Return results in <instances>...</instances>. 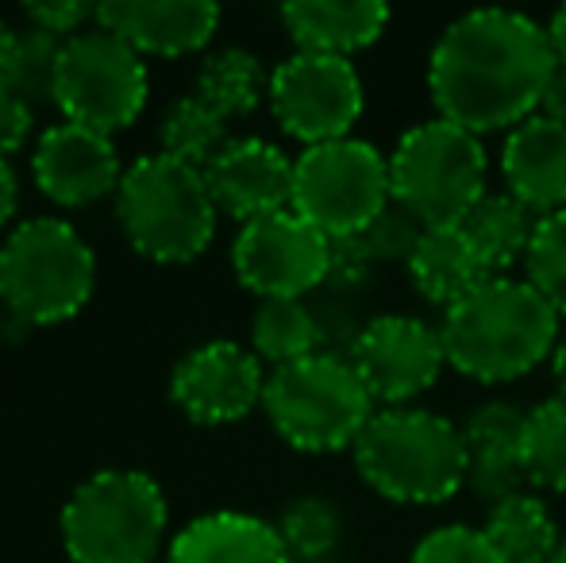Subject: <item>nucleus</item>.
<instances>
[{"label":"nucleus","mask_w":566,"mask_h":563,"mask_svg":"<svg viewBox=\"0 0 566 563\" xmlns=\"http://www.w3.org/2000/svg\"><path fill=\"white\" fill-rule=\"evenodd\" d=\"M547 28L509 8H478L443 28L428 59V93L440 113L470 136L513 132L539 113L555 74Z\"/></svg>","instance_id":"1"},{"label":"nucleus","mask_w":566,"mask_h":563,"mask_svg":"<svg viewBox=\"0 0 566 563\" xmlns=\"http://www.w3.org/2000/svg\"><path fill=\"white\" fill-rule=\"evenodd\" d=\"M448 367L482 386L516 383L539 363H552L559 344V313L528 279H490L451 305L440 321Z\"/></svg>","instance_id":"2"},{"label":"nucleus","mask_w":566,"mask_h":563,"mask_svg":"<svg viewBox=\"0 0 566 563\" xmlns=\"http://www.w3.org/2000/svg\"><path fill=\"white\" fill-rule=\"evenodd\" d=\"M350 456L366 487L397 505H443L467 490L462 428L424 406L378 409Z\"/></svg>","instance_id":"3"},{"label":"nucleus","mask_w":566,"mask_h":563,"mask_svg":"<svg viewBox=\"0 0 566 563\" xmlns=\"http://www.w3.org/2000/svg\"><path fill=\"white\" fill-rule=\"evenodd\" d=\"M116 212L127 240L155 263H193L217 236V201L205 170L170 155H147L124 170Z\"/></svg>","instance_id":"4"},{"label":"nucleus","mask_w":566,"mask_h":563,"mask_svg":"<svg viewBox=\"0 0 566 563\" xmlns=\"http://www.w3.org/2000/svg\"><path fill=\"white\" fill-rule=\"evenodd\" d=\"M97 285L90 243L54 217L23 220L0 248V305L28 329L77 316Z\"/></svg>","instance_id":"5"},{"label":"nucleus","mask_w":566,"mask_h":563,"mask_svg":"<svg viewBox=\"0 0 566 563\" xmlns=\"http://www.w3.org/2000/svg\"><path fill=\"white\" fill-rule=\"evenodd\" d=\"M262 409L290 448L313 456L355 448L363 428L378 414L358 371L347 355L336 352H316L301 363L270 371Z\"/></svg>","instance_id":"6"},{"label":"nucleus","mask_w":566,"mask_h":563,"mask_svg":"<svg viewBox=\"0 0 566 563\" xmlns=\"http://www.w3.org/2000/svg\"><path fill=\"white\" fill-rule=\"evenodd\" d=\"M490 158L478 136L451 121H420L389 150L394 205L420 228L462 225L490 189Z\"/></svg>","instance_id":"7"},{"label":"nucleus","mask_w":566,"mask_h":563,"mask_svg":"<svg viewBox=\"0 0 566 563\" xmlns=\"http://www.w3.org/2000/svg\"><path fill=\"white\" fill-rule=\"evenodd\" d=\"M166 498L143 471H97L62 510V544L74 563H155Z\"/></svg>","instance_id":"8"},{"label":"nucleus","mask_w":566,"mask_h":563,"mask_svg":"<svg viewBox=\"0 0 566 563\" xmlns=\"http://www.w3.org/2000/svg\"><path fill=\"white\" fill-rule=\"evenodd\" d=\"M394 205L389 155L366 139H336L305 147L293 158L290 209L321 228L332 243L350 240Z\"/></svg>","instance_id":"9"},{"label":"nucleus","mask_w":566,"mask_h":563,"mask_svg":"<svg viewBox=\"0 0 566 563\" xmlns=\"http://www.w3.org/2000/svg\"><path fill=\"white\" fill-rule=\"evenodd\" d=\"M54 105L62 121L113 136L135 124V116L147 105V62L113 31H77L62 46Z\"/></svg>","instance_id":"10"},{"label":"nucleus","mask_w":566,"mask_h":563,"mask_svg":"<svg viewBox=\"0 0 566 563\" xmlns=\"http://www.w3.org/2000/svg\"><path fill=\"white\" fill-rule=\"evenodd\" d=\"M270 113L285 136L301 139L305 147L350 139L366 108L363 77L350 59L328 54H290L270 74Z\"/></svg>","instance_id":"11"},{"label":"nucleus","mask_w":566,"mask_h":563,"mask_svg":"<svg viewBox=\"0 0 566 563\" xmlns=\"http://www.w3.org/2000/svg\"><path fill=\"white\" fill-rule=\"evenodd\" d=\"M235 279L262 301H305L332 271V240L293 209L239 228L231 243Z\"/></svg>","instance_id":"12"},{"label":"nucleus","mask_w":566,"mask_h":563,"mask_svg":"<svg viewBox=\"0 0 566 563\" xmlns=\"http://www.w3.org/2000/svg\"><path fill=\"white\" fill-rule=\"evenodd\" d=\"M347 359L370 390L374 406L381 409L412 406L448 371L440 329L409 313L370 316L358 340L350 344Z\"/></svg>","instance_id":"13"},{"label":"nucleus","mask_w":566,"mask_h":563,"mask_svg":"<svg viewBox=\"0 0 566 563\" xmlns=\"http://www.w3.org/2000/svg\"><path fill=\"white\" fill-rule=\"evenodd\" d=\"M262 359L243 344L212 340L186 355L174 367L170 398L193 425H231L243 421L266 394Z\"/></svg>","instance_id":"14"},{"label":"nucleus","mask_w":566,"mask_h":563,"mask_svg":"<svg viewBox=\"0 0 566 563\" xmlns=\"http://www.w3.org/2000/svg\"><path fill=\"white\" fill-rule=\"evenodd\" d=\"M31 170H35L39 189L62 209H82V205L101 201L124 181L113 136H101V132L70 121L43 132Z\"/></svg>","instance_id":"15"},{"label":"nucleus","mask_w":566,"mask_h":563,"mask_svg":"<svg viewBox=\"0 0 566 563\" xmlns=\"http://www.w3.org/2000/svg\"><path fill=\"white\" fill-rule=\"evenodd\" d=\"M209 194L220 212L251 225L293 201V158L266 139H231L205 170Z\"/></svg>","instance_id":"16"},{"label":"nucleus","mask_w":566,"mask_h":563,"mask_svg":"<svg viewBox=\"0 0 566 563\" xmlns=\"http://www.w3.org/2000/svg\"><path fill=\"white\" fill-rule=\"evenodd\" d=\"M524 425H528V414L513 402H482L459 425L462 444H467V490L490 510L528 490Z\"/></svg>","instance_id":"17"},{"label":"nucleus","mask_w":566,"mask_h":563,"mask_svg":"<svg viewBox=\"0 0 566 563\" xmlns=\"http://www.w3.org/2000/svg\"><path fill=\"white\" fill-rule=\"evenodd\" d=\"M97 28L124 39L135 54L181 59L209 46L220 8L209 0H108L97 8Z\"/></svg>","instance_id":"18"},{"label":"nucleus","mask_w":566,"mask_h":563,"mask_svg":"<svg viewBox=\"0 0 566 563\" xmlns=\"http://www.w3.org/2000/svg\"><path fill=\"white\" fill-rule=\"evenodd\" d=\"M501 181L536 220L566 209V124L532 116L501 147Z\"/></svg>","instance_id":"19"},{"label":"nucleus","mask_w":566,"mask_h":563,"mask_svg":"<svg viewBox=\"0 0 566 563\" xmlns=\"http://www.w3.org/2000/svg\"><path fill=\"white\" fill-rule=\"evenodd\" d=\"M282 23L297 51L350 59L386 35L389 8L378 0H293L282 8Z\"/></svg>","instance_id":"20"},{"label":"nucleus","mask_w":566,"mask_h":563,"mask_svg":"<svg viewBox=\"0 0 566 563\" xmlns=\"http://www.w3.org/2000/svg\"><path fill=\"white\" fill-rule=\"evenodd\" d=\"M166 563H293L270 521L251 513H205L170 544Z\"/></svg>","instance_id":"21"},{"label":"nucleus","mask_w":566,"mask_h":563,"mask_svg":"<svg viewBox=\"0 0 566 563\" xmlns=\"http://www.w3.org/2000/svg\"><path fill=\"white\" fill-rule=\"evenodd\" d=\"M409 282L428 305L443 309L448 313L451 305H459L462 298L478 290L482 282H490L493 274L485 271V263L478 259L470 236L462 232L459 225H443V228H424L412 248L409 263Z\"/></svg>","instance_id":"22"},{"label":"nucleus","mask_w":566,"mask_h":563,"mask_svg":"<svg viewBox=\"0 0 566 563\" xmlns=\"http://www.w3.org/2000/svg\"><path fill=\"white\" fill-rule=\"evenodd\" d=\"M539 220L524 209L516 197L509 194H485L474 209L462 217V232L470 236L478 259L485 263V271L493 279H505L516 263L528 259L532 236H536Z\"/></svg>","instance_id":"23"},{"label":"nucleus","mask_w":566,"mask_h":563,"mask_svg":"<svg viewBox=\"0 0 566 563\" xmlns=\"http://www.w3.org/2000/svg\"><path fill=\"white\" fill-rule=\"evenodd\" d=\"M482 533L490 536V544L497 549V556L505 563H552L563 544L552 510H547L544 498L532 494V490L493 505V510L485 513Z\"/></svg>","instance_id":"24"},{"label":"nucleus","mask_w":566,"mask_h":563,"mask_svg":"<svg viewBox=\"0 0 566 563\" xmlns=\"http://www.w3.org/2000/svg\"><path fill=\"white\" fill-rule=\"evenodd\" d=\"M193 97L205 101L217 116L224 121H243L270 97V77L259 54L243 51V46H224L212 51L197 70Z\"/></svg>","instance_id":"25"},{"label":"nucleus","mask_w":566,"mask_h":563,"mask_svg":"<svg viewBox=\"0 0 566 563\" xmlns=\"http://www.w3.org/2000/svg\"><path fill=\"white\" fill-rule=\"evenodd\" d=\"M251 352L262 363H274V371L324 352V329L316 309L305 301H262L251 321Z\"/></svg>","instance_id":"26"},{"label":"nucleus","mask_w":566,"mask_h":563,"mask_svg":"<svg viewBox=\"0 0 566 563\" xmlns=\"http://www.w3.org/2000/svg\"><path fill=\"white\" fill-rule=\"evenodd\" d=\"M277 536L293 563H328L343 544V513L321 494H301L277 518Z\"/></svg>","instance_id":"27"},{"label":"nucleus","mask_w":566,"mask_h":563,"mask_svg":"<svg viewBox=\"0 0 566 563\" xmlns=\"http://www.w3.org/2000/svg\"><path fill=\"white\" fill-rule=\"evenodd\" d=\"M163 155L178 158V163L193 166V170H209V163L228 147V121L212 113L205 101L181 97L166 108L163 116Z\"/></svg>","instance_id":"28"},{"label":"nucleus","mask_w":566,"mask_h":563,"mask_svg":"<svg viewBox=\"0 0 566 563\" xmlns=\"http://www.w3.org/2000/svg\"><path fill=\"white\" fill-rule=\"evenodd\" d=\"M524 475H528V487L566 494V398H559V394L528 409Z\"/></svg>","instance_id":"29"},{"label":"nucleus","mask_w":566,"mask_h":563,"mask_svg":"<svg viewBox=\"0 0 566 563\" xmlns=\"http://www.w3.org/2000/svg\"><path fill=\"white\" fill-rule=\"evenodd\" d=\"M420 232H424V228H420L409 212H401L397 205H389V209L381 212L374 225H366L358 236H350V240H336V248L347 259H355L358 267H366V271L374 274V267L409 263Z\"/></svg>","instance_id":"30"},{"label":"nucleus","mask_w":566,"mask_h":563,"mask_svg":"<svg viewBox=\"0 0 566 563\" xmlns=\"http://www.w3.org/2000/svg\"><path fill=\"white\" fill-rule=\"evenodd\" d=\"M524 274H528L532 290L555 313L566 316V209L555 212V217H544L536 225L528 259H524Z\"/></svg>","instance_id":"31"},{"label":"nucleus","mask_w":566,"mask_h":563,"mask_svg":"<svg viewBox=\"0 0 566 563\" xmlns=\"http://www.w3.org/2000/svg\"><path fill=\"white\" fill-rule=\"evenodd\" d=\"M66 39L54 35V31L31 28L23 23L20 31V51H15V74H12V90L28 101L31 108L54 101V74H59V59Z\"/></svg>","instance_id":"32"},{"label":"nucleus","mask_w":566,"mask_h":563,"mask_svg":"<svg viewBox=\"0 0 566 563\" xmlns=\"http://www.w3.org/2000/svg\"><path fill=\"white\" fill-rule=\"evenodd\" d=\"M409 563H505L490 536L470 525H440L412 549Z\"/></svg>","instance_id":"33"},{"label":"nucleus","mask_w":566,"mask_h":563,"mask_svg":"<svg viewBox=\"0 0 566 563\" xmlns=\"http://www.w3.org/2000/svg\"><path fill=\"white\" fill-rule=\"evenodd\" d=\"M90 20H97V8L90 4H23V23L54 31L62 39H74Z\"/></svg>","instance_id":"34"},{"label":"nucleus","mask_w":566,"mask_h":563,"mask_svg":"<svg viewBox=\"0 0 566 563\" xmlns=\"http://www.w3.org/2000/svg\"><path fill=\"white\" fill-rule=\"evenodd\" d=\"M31 121H35V108L15 90H0V158H8L28 143Z\"/></svg>","instance_id":"35"},{"label":"nucleus","mask_w":566,"mask_h":563,"mask_svg":"<svg viewBox=\"0 0 566 563\" xmlns=\"http://www.w3.org/2000/svg\"><path fill=\"white\" fill-rule=\"evenodd\" d=\"M539 116L555 124H566V66H555L552 82L544 90V101H539Z\"/></svg>","instance_id":"36"},{"label":"nucleus","mask_w":566,"mask_h":563,"mask_svg":"<svg viewBox=\"0 0 566 563\" xmlns=\"http://www.w3.org/2000/svg\"><path fill=\"white\" fill-rule=\"evenodd\" d=\"M15 51H20V31L8 28V23H0V90H12Z\"/></svg>","instance_id":"37"},{"label":"nucleus","mask_w":566,"mask_h":563,"mask_svg":"<svg viewBox=\"0 0 566 563\" xmlns=\"http://www.w3.org/2000/svg\"><path fill=\"white\" fill-rule=\"evenodd\" d=\"M15 197H20V189H15V174H12V166H8V158H0V228L12 220Z\"/></svg>","instance_id":"38"},{"label":"nucleus","mask_w":566,"mask_h":563,"mask_svg":"<svg viewBox=\"0 0 566 563\" xmlns=\"http://www.w3.org/2000/svg\"><path fill=\"white\" fill-rule=\"evenodd\" d=\"M547 43H552V54L559 66H566V4L555 8L552 20H547Z\"/></svg>","instance_id":"39"},{"label":"nucleus","mask_w":566,"mask_h":563,"mask_svg":"<svg viewBox=\"0 0 566 563\" xmlns=\"http://www.w3.org/2000/svg\"><path fill=\"white\" fill-rule=\"evenodd\" d=\"M552 378H555L559 398H566V336L555 344V352H552Z\"/></svg>","instance_id":"40"},{"label":"nucleus","mask_w":566,"mask_h":563,"mask_svg":"<svg viewBox=\"0 0 566 563\" xmlns=\"http://www.w3.org/2000/svg\"><path fill=\"white\" fill-rule=\"evenodd\" d=\"M552 563H566V536H563V544H559V552H555Z\"/></svg>","instance_id":"41"},{"label":"nucleus","mask_w":566,"mask_h":563,"mask_svg":"<svg viewBox=\"0 0 566 563\" xmlns=\"http://www.w3.org/2000/svg\"><path fill=\"white\" fill-rule=\"evenodd\" d=\"M4 329H8V324H4V313H0V340H4Z\"/></svg>","instance_id":"42"}]
</instances>
